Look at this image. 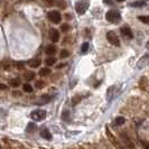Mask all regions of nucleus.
<instances>
[{
  "label": "nucleus",
  "instance_id": "nucleus-6",
  "mask_svg": "<svg viewBox=\"0 0 149 149\" xmlns=\"http://www.w3.org/2000/svg\"><path fill=\"white\" fill-rule=\"evenodd\" d=\"M49 38L53 43H57L60 40V33L56 29H51L49 30Z\"/></svg>",
  "mask_w": 149,
  "mask_h": 149
},
{
  "label": "nucleus",
  "instance_id": "nucleus-23",
  "mask_svg": "<svg viewBox=\"0 0 149 149\" xmlns=\"http://www.w3.org/2000/svg\"><path fill=\"white\" fill-rule=\"evenodd\" d=\"M68 55H70V52H68V51H66V49H63V51L61 52V54H60V56L62 57V58L68 57Z\"/></svg>",
  "mask_w": 149,
  "mask_h": 149
},
{
  "label": "nucleus",
  "instance_id": "nucleus-30",
  "mask_svg": "<svg viewBox=\"0 0 149 149\" xmlns=\"http://www.w3.org/2000/svg\"><path fill=\"white\" fill-rule=\"evenodd\" d=\"M146 47H147V48H148V49H149V42H148V43H147V45H146Z\"/></svg>",
  "mask_w": 149,
  "mask_h": 149
},
{
  "label": "nucleus",
  "instance_id": "nucleus-31",
  "mask_svg": "<svg viewBox=\"0 0 149 149\" xmlns=\"http://www.w3.org/2000/svg\"><path fill=\"white\" fill-rule=\"evenodd\" d=\"M116 1H118V2H121V1H125V0H116Z\"/></svg>",
  "mask_w": 149,
  "mask_h": 149
},
{
  "label": "nucleus",
  "instance_id": "nucleus-19",
  "mask_svg": "<svg viewBox=\"0 0 149 149\" xmlns=\"http://www.w3.org/2000/svg\"><path fill=\"white\" fill-rule=\"evenodd\" d=\"M138 19L143 24H148L149 25V16H139Z\"/></svg>",
  "mask_w": 149,
  "mask_h": 149
},
{
  "label": "nucleus",
  "instance_id": "nucleus-27",
  "mask_svg": "<svg viewBox=\"0 0 149 149\" xmlns=\"http://www.w3.org/2000/svg\"><path fill=\"white\" fill-rule=\"evenodd\" d=\"M6 89H7V85H6V84L0 83V90H6Z\"/></svg>",
  "mask_w": 149,
  "mask_h": 149
},
{
  "label": "nucleus",
  "instance_id": "nucleus-5",
  "mask_svg": "<svg viewBox=\"0 0 149 149\" xmlns=\"http://www.w3.org/2000/svg\"><path fill=\"white\" fill-rule=\"evenodd\" d=\"M107 39H108V42H109L110 44L114 45V46H117V47L120 46V39H119V37L116 35V33L109 31V33L107 34Z\"/></svg>",
  "mask_w": 149,
  "mask_h": 149
},
{
  "label": "nucleus",
  "instance_id": "nucleus-13",
  "mask_svg": "<svg viewBox=\"0 0 149 149\" xmlns=\"http://www.w3.org/2000/svg\"><path fill=\"white\" fill-rule=\"evenodd\" d=\"M38 74L40 75V76H47V75L51 74V70H49L48 67H43V68L38 72Z\"/></svg>",
  "mask_w": 149,
  "mask_h": 149
},
{
  "label": "nucleus",
  "instance_id": "nucleus-11",
  "mask_svg": "<svg viewBox=\"0 0 149 149\" xmlns=\"http://www.w3.org/2000/svg\"><path fill=\"white\" fill-rule=\"evenodd\" d=\"M34 77H35V73H34L33 71H28V72H26V73L24 74V79H25L26 81H33Z\"/></svg>",
  "mask_w": 149,
  "mask_h": 149
},
{
  "label": "nucleus",
  "instance_id": "nucleus-32",
  "mask_svg": "<svg viewBox=\"0 0 149 149\" xmlns=\"http://www.w3.org/2000/svg\"><path fill=\"white\" fill-rule=\"evenodd\" d=\"M143 1H148V0H143Z\"/></svg>",
  "mask_w": 149,
  "mask_h": 149
},
{
  "label": "nucleus",
  "instance_id": "nucleus-12",
  "mask_svg": "<svg viewBox=\"0 0 149 149\" xmlns=\"http://www.w3.org/2000/svg\"><path fill=\"white\" fill-rule=\"evenodd\" d=\"M39 65H40V61H39V60H30V61H28V66L31 67V68L39 67Z\"/></svg>",
  "mask_w": 149,
  "mask_h": 149
},
{
  "label": "nucleus",
  "instance_id": "nucleus-21",
  "mask_svg": "<svg viewBox=\"0 0 149 149\" xmlns=\"http://www.w3.org/2000/svg\"><path fill=\"white\" fill-rule=\"evenodd\" d=\"M89 47L90 45L89 43H84V44L82 45V48H81V52H82V54H85V53L89 51Z\"/></svg>",
  "mask_w": 149,
  "mask_h": 149
},
{
  "label": "nucleus",
  "instance_id": "nucleus-18",
  "mask_svg": "<svg viewBox=\"0 0 149 149\" xmlns=\"http://www.w3.org/2000/svg\"><path fill=\"white\" fill-rule=\"evenodd\" d=\"M22 89H24L25 92H27V93L33 92V86H31L30 84H24V85H22Z\"/></svg>",
  "mask_w": 149,
  "mask_h": 149
},
{
  "label": "nucleus",
  "instance_id": "nucleus-25",
  "mask_svg": "<svg viewBox=\"0 0 149 149\" xmlns=\"http://www.w3.org/2000/svg\"><path fill=\"white\" fill-rule=\"evenodd\" d=\"M61 29H62V31H67V30L70 29V26L67 24H63L62 27H61Z\"/></svg>",
  "mask_w": 149,
  "mask_h": 149
},
{
  "label": "nucleus",
  "instance_id": "nucleus-20",
  "mask_svg": "<svg viewBox=\"0 0 149 149\" xmlns=\"http://www.w3.org/2000/svg\"><path fill=\"white\" fill-rule=\"evenodd\" d=\"M145 5H146V3H145L143 1H134L130 6H131V7H143Z\"/></svg>",
  "mask_w": 149,
  "mask_h": 149
},
{
  "label": "nucleus",
  "instance_id": "nucleus-1",
  "mask_svg": "<svg viewBox=\"0 0 149 149\" xmlns=\"http://www.w3.org/2000/svg\"><path fill=\"white\" fill-rule=\"evenodd\" d=\"M105 18H107L108 22H111V24H118V22L121 20V15H120V13L118 10L111 9V10H109V11L107 13Z\"/></svg>",
  "mask_w": 149,
  "mask_h": 149
},
{
  "label": "nucleus",
  "instance_id": "nucleus-8",
  "mask_svg": "<svg viewBox=\"0 0 149 149\" xmlns=\"http://www.w3.org/2000/svg\"><path fill=\"white\" fill-rule=\"evenodd\" d=\"M51 101V97L49 95H42V97H39L38 99V101H36L35 103L36 104H46V103H48Z\"/></svg>",
  "mask_w": 149,
  "mask_h": 149
},
{
  "label": "nucleus",
  "instance_id": "nucleus-10",
  "mask_svg": "<svg viewBox=\"0 0 149 149\" xmlns=\"http://www.w3.org/2000/svg\"><path fill=\"white\" fill-rule=\"evenodd\" d=\"M56 46L55 45H49V46H47L46 47V51H45V53L47 54V55H54L55 53H56Z\"/></svg>",
  "mask_w": 149,
  "mask_h": 149
},
{
  "label": "nucleus",
  "instance_id": "nucleus-28",
  "mask_svg": "<svg viewBox=\"0 0 149 149\" xmlns=\"http://www.w3.org/2000/svg\"><path fill=\"white\" fill-rule=\"evenodd\" d=\"M103 2L107 3V5H112L113 2H112V0H103Z\"/></svg>",
  "mask_w": 149,
  "mask_h": 149
},
{
  "label": "nucleus",
  "instance_id": "nucleus-26",
  "mask_svg": "<svg viewBox=\"0 0 149 149\" xmlns=\"http://www.w3.org/2000/svg\"><path fill=\"white\" fill-rule=\"evenodd\" d=\"M15 66H17L18 68H24L25 64H24V62H16V63H15Z\"/></svg>",
  "mask_w": 149,
  "mask_h": 149
},
{
  "label": "nucleus",
  "instance_id": "nucleus-24",
  "mask_svg": "<svg viewBox=\"0 0 149 149\" xmlns=\"http://www.w3.org/2000/svg\"><path fill=\"white\" fill-rule=\"evenodd\" d=\"M36 129V125H34V123H28V126H27V131H33V130H35Z\"/></svg>",
  "mask_w": 149,
  "mask_h": 149
},
{
  "label": "nucleus",
  "instance_id": "nucleus-16",
  "mask_svg": "<svg viewBox=\"0 0 149 149\" xmlns=\"http://www.w3.org/2000/svg\"><path fill=\"white\" fill-rule=\"evenodd\" d=\"M148 58H149V54H147V55H145V56L142 57L141 60L139 61V63H138V65H137V66H138V67H142V66H143V64L146 63V61L148 60Z\"/></svg>",
  "mask_w": 149,
  "mask_h": 149
},
{
  "label": "nucleus",
  "instance_id": "nucleus-2",
  "mask_svg": "<svg viewBox=\"0 0 149 149\" xmlns=\"http://www.w3.org/2000/svg\"><path fill=\"white\" fill-rule=\"evenodd\" d=\"M90 7V0H80L75 3V11L79 15H84Z\"/></svg>",
  "mask_w": 149,
  "mask_h": 149
},
{
  "label": "nucleus",
  "instance_id": "nucleus-22",
  "mask_svg": "<svg viewBox=\"0 0 149 149\" xmlns=\"http://www.w3.org/2000/svg\"><path fill=\"white\" fill-rule=\"evenodd\" d=\"M114 89H116V88H114V86H111V88H109V90H108V93H107V97H108V100H109V101H110V100H111V93L112 92H113V91H114Z\"/></svg>",
  "mask_w": 149,
  "mask_h": 149
},
{
  "label": "nucleus",
  "instance_id": "nucleus-14",
  "mask_svg": "<svg viewBox=\"0 0 149 149\" xmlns=\"http://www.w3.org/2000/svg\"><path fill=\"white\" fill-rule=\"evenodd\" d=\"M126 122V119L123 117H117L114 119V126H122Z\"/></svg>",
  "mask_w": 149,
  "mask_h": 149
},
{
  "label": "nucleus",
  "instance_id": "nucleus-9",
  "mask_svg": "<svg viewBox=\"0 0 149 149\" xmlns=\"http://www.w3.org/2000/svg\"><path fill=\"white\" fill-rule=\"evenodd\" d=\"M40 136H42L44 139H46V140H51V139H52V134H51V132H49V130L46 129V128L40 131Z\"/></svg>",
  "mask_w": 149,
  "mask_h": 149
},
{
  "label": "nucleus",
  "instance_id": "nucleus-29",
  "mask_svg": "<svg viewBox=\"0 0 149 149\" xmlns=\"http://www.w3.org/2000/svg\"><path fill=\"white\" fill-rule=\"evenodd\" d=\"M43 85H44V83H43V82H36V86H37V88H39V86H43Z\"/></svg>",
  "mask_w": 149,
  "mask_h": 149
},
{
  "label": "nucleus",
  "instance_id": "nucleus-7",
  "mask_svg": "<svg viewBox=\"0 0 149 149\" xmlns=\"http://www.w3.org/2000/svg\"><path fill=\"white\" fill-rule=\"evenodd\" d=\"M120 31H121V34H122L125 37H127V38H132V37H134V35H132V31H131V29H130L128 26H125V27H122V28L120 29Z\"/></svg>",
  "mask_w": 149,
  "mask_h": 149
},
{
  "label": "nucleus",
  "instance_id": "nucleus-17",
  "mask_svg": "<svg viewBox=\"0 0 149 149\" xmlns=\"http://www.w3.org/2000/svg\"><path fill=\"white\" fill-rule=\"evenodd\" d=\"M10 85L14 86V88H17V86L20 85V81H19L18 79H11V80H10Z\"/></svg>",
  "mask_w": 149,
  "mask_h": 149
},
{
  "label": "nucleus",
  "instance_id": "nucleus-15",
  "mask_svg": "<svg viewBox=\"0 0 149 149\" xmlns=\"http://www.w3.org/2000/svg\"><path fill=\"white\" fill-rule=\"evenodd\" d=\"M55 62H56V60L52 56V57H47V58L45 60V64H46L47 66H53V65L55 64Z\"/></svg>",
  "mask_w": 149,
  "mask_h": 149
},
{
  "label": "nucleus",
  "instance_id": "nucleus-4",
  "mask_svg": "<svg viewBox=\"0 0 149 149\" xmlns=\"http://www.w3.org/2000/svg\"><path fill=\"white\" fill-rule=\"evenodd\" d=\"M47 17H48V19L52 22H54V24H60L61 20H62V16H61V14L57 10H52V11H49V13L47 14Z\"/></svg>",
  "mask_w": 149,
  "mask_h": 149
},
{
  "label": "nucleus",
  "instance_id": "nucleus-3",
  "mask_svg": "<svg viewBox=\"0 0 149 149\" xmlns=\"http://www.w3.org/2000/svg\"><path fill=\"white\" fill-rule=\"evenodd\" d=\"M30 118L34 120V121H42L46 118V111L42 110V109H38L35 110L30 113Z\"/></svg>",
  "mask_w": 149,
  "mask_h": 149
}]
</instances>
